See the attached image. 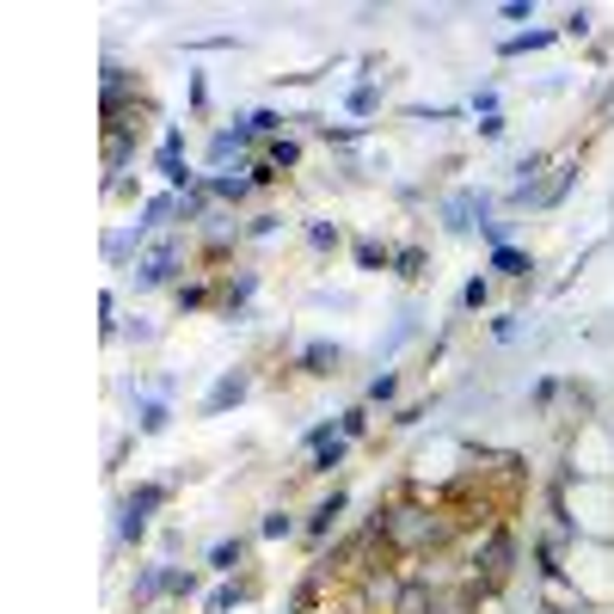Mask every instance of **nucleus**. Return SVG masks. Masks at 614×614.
<instances>
[{
  "label": "nucleus",
  "mask_w": 614,
  "mask_h": 614,
  "mask_svg": "<svg viewBox=\"0 0 614 614\" xmlns=\"http://www.w3.org/2000/svg\"><path fill=\"white\" fill-rule=\"evenodd\" d=\"M510 565H516V534L498 522V529H480L473 534V548H468V577L480 590H504Z\"/></svg>",
  "instance_id": "nucleus-1"
},
{
  "label": "nucleus",
  "mask_w": 614,
  "mask_h": 614,
  "mask_svg": "<svg viewBox=\"0 0 614 614\" xmlns=\"http://www.w3.org/2000/svg\"><path fill=\"white\" fill-rule=\"evenodd\" d=\"M357 590L369 596L375 614H393V608H400V590H406V572H400V565H388V560H375V565H362V572H357Z\"/></svg>",
  "instance_id": "nucleus-2"
},
{
  "label": "nucleus",
  "mask_w": 614,
  "mask_h": 614,
  "mask_svg": "<svg viewBox=\"0 0 614 614\" xmlns=\"http://www.w3.org/2000/svg\"><path fill=\"white\" fill-rule=\"evenodd\" d=\"M178 258H185L178 241H154L142 258H135V289H166V283L178 277Z\"/></svg>",
  "instance_id": "nucleus-3"
},
{
  "label": "nucleus",
  "mask_w": 614,
  "mask_h": 614,
  "mask_svg": "<svg viewBox=\"0 0 614 614\" xmlns=\"http://www.w3.org/2000/svg\"><path fill=\"white\" fill-rule=\"evenodd\" d=\"M154 166H161V178L178 191V197H191V191H197V173H185V135H178V130L161 135V154H154Z\"/></svg>",
  "instance_id": "nucleus-4"
},
{
  "label": "nucleus",
  "mask_w": 614,
  "mask_h": 614,
  "mask_svg": "<svg viewBox=\"0 0 614 614\" xmlns=\"http://www.w3.org/2000/svg\"><path fill=\"white\" fill-rule=\"evenodd\" d=\"M345 510H350V492H345V485H332V492H326L320 504L307 510V529H301V534L314 541V548H326V534L338 529V516H345Z\"/></svg>",
  "instance_id": "nucleus-5"
},
{
  "label": "nucleus",
  "mask_w": 614,
  "mask_h": 614,
  "mask_svg": "<svg viewBox=\"0 0 614 614\" xmlns=\"http://www.w3.org/2000/svg\"><path fill=\"white\" fill-rule=\"evenodd\" d=\"M105 111H117V105H135L142 99V74L135 68H123V62H105Z\"/></svg>",
  "instance_id": "nucleus-6"
},
{
  "label": "nucleus",
  "mask_w": 614,
  "mask_h": 614,
  "mask_svg": "<svg viewBox=\"0 0 614 614\" xmlns=\"http://www.w3.org/2000/svg\"><path fill=\"white\" fill-rule=\"evenodd\" d=\"M246 388H253V375H246V369H227L222 381H215V388H209V400H203V412H209V418H222L227 406H241V400H246Z\"/></svg>",
  "instance_id": "nucleus-7"
},
{
  "label": "nucleus",
  "mask_w": 614,
  "mask_h": 614,
  "mask_svg": "<svg viewBox=\"0 0 614 614\" xmlns=\"http://www.w3.org/2000/svg\"><path fill=\"white\" fill-rule=\"evenodd\" d=\"M234 241H241L234 215H209V222H203V258H209V265H222L227 246H234Z\"/></svg>",
  "instance_id": "nucleus-8"
},
{
  "label": "nucleus",
  "mask_w": 614,
  "mask_h": 614,
  "mask_svg": "<svg viewBox=\"0 0 614 614\" xmlns=\"http://www.w3.org/2000/svg\"><path fill=\"white\" fill-rule=\"evenodd\" d=\"M473 215H480V222L492 215V197H485V191H480V197H449L442 222H449V234H468V227H473Z\"/></svg>",
  "instance_id": "nucleus-9"
},
{
  "label": "nucleus",
  "mask_w": 614,
  "mask_h": 614,
  "mask_svg": "<svg viewBox=\"0 0 614 614\" xmlns=\"http://www.w3.org/2000/svg\"><path fill=\"white\" fill-rule=\"evenodd\" d=\"M253 142H258V135L246 130V123H241V130H215V135H209V161L227 166L234 154H241V147H253Z\"/></svg>",
  "instance_id": "nucleus-10"
},
{
  "label": "nucleus",
  "mask_w": 614,
  "mask_h": 614,
  "mask_svg": "<svg viewBox=\"0 0 614 614\" xmlns=\"http://www.w3.org/2000/svg\"><path fill=\"white\" fill-rule=\"evenodd\" d=\"M173 215H178V191H166V197H147V203H142V222H135V234L147 241V234H154L161 222H173Z\"/></svg>",
  "instance_id": "nucleus-11"
},
{
  "label": "nucleus",
  "mask_w": 614,
  "mask_h": 614,
  "mask_svg": "<svg viewBox=\"0 0 614 614\" xmlns=\"http://www.w3.org/2000/svg\"><path fill=\"white\" fill-rule=\"evenodd\" d=\"M209 197L215 203H246V197H253V173H215L209 178Z\"/></svg>",
  "instance_id": "nucleus-12"
},
{
  "label": "nucleus",
  "mask_w": 614,
  "mask_h": 614,
  "mask_svg": "<svg viewBox=\"0 0 614 614\" xmlns=\"http://www.w3.org/2000/svg\"><path fill=\"white\" fill-rule=\"evenodd\" d=\"M241 560H246V541H241V534H227V541H215V548H209V572H222V577L241 572Z\"/></svg>",
  "instance_id": "nucleus-13"
},
{
  "label": "nucleus",
  "mask_w": 614,
  "mask_h": 614,
  "mask_svg": "<svg viewBox=\"0 0 614 614\" xmlns=\"http://www.w3.org/2000/svg\"><path fill=\"white\" fill-rule=\"evenodd\" d=\"M338 362H345V350H338V345H326V338H314V345L301 350V369H307V375H332Z\"/></svg>",
  "instance_id": "nucleus-14"
},
{
  "label": "nucleus",
  "mask_w": 614,
  "mask_h": 614,
  "mask_svg": "<svg viewBox=\"0 0 614 614\" xmlns=\"http://www.w3.org/2000/svg\"><path fill=\"white\" fill-rule=\"evenodd\" d=\"M161 504H166V485H154V480H147V485H135V492L123 498V516H154Z\"/></svg>",
  "instance_id": "nucleus-15"
},
{
  "label": "nucleus",
  "mask_w": 614,
  "mask_h": 614,
  "mask_svg": "<svg viewBox=\"0 0 614 614\" xmlns=\"http://www.w3.org/2000/svg\"><path fill=\"white\" fill-rule=\"evenodd\" d=\"M130 161H135V135H105V178H123Z\"/></svg>",
  "instance_id": "nucleus-16"
},
{
  "label": "nucleus",
  "mask_w": 614,
  "mask_h": 614,
  "mask_svg": "<svg viewBox=\"0 0 614 614\" xmlns=\"http://www.w3.org/2000/svg\"><path fill=\"white\" fill-rule=\"evenodd\" d=\"M130 596H135V608H142V602H154V596H166V565H142Z\"/></svg>",
  "instance_id": "nucleus-17"
},
{
  "label": "nucleus",
  "mask_w": 614,
  "mask_h": 614,
  "mask_svg": "<svg viewBox=\"0 0 614 614\" xmlns=\"http://www.w3.org/2000/svg\"><path fill=\"white\" fill-rule=\"evenodd\" d=\"M209 185H197V191H191V197H178V222H185V227H203V222H209Z\"/></svg>",
  "instance_id": "nucleus-18"
},
{
  "label": "nucleus",
  "mask_w": 614,
  "mask_h": 614,
  "mask_svg": "<svg viewBox=\"0 0 614 614\" xmlns=\"http://www.w3.org/2000/svg\"><path fill=\"white\" fill-rule=\"evenodd\" d=\"M265 161L277 166V173H289V166H301V142H295V135H277V142L265 147Z\"/></svg>",
  "instance_id": "nucleus-19"
},
{
  "label": "nucleus",
  "mask_w": 614,
  "mask_h": 614,
  "mask_svg": "<svg viewBox=\"0 0 614 614\" xmlns=\"http://www.w3.org/2000/svg\"><path fill=\"white\" fill-rule=\"evenodd\" d=\"M246 596H253V590H246L241 577H234V584L209 590V602H203V614H227V608H234V602H246Z\"/></svg>",
  "instance_id": "nucleus-20"
},
{
  "label": "nucleus",
  "mask_w": 614,
  "mask_h": 614,
  "mask_svg": "<svg viewBox=\"0 0 614 614\" xmlns=\"http://www.w3.org/2000/svg\"><path fill=\"white\" fill-rule=\"evenodd\" d=\"M320 596H326V584L307 572L301 584H295V596H289V614H314V602H320Z\"/></svg>",
  "instance_id": "nucleus-21"
},
{
  "label": "nucleus",
  "mask_w": 614,
  "mask_h": 614,
  "mask_svg": "<svg viewBox=\"0 0 614 614\" xmlns=\"http://www.w3.org/2000/svg\"><path fill=\"white\" fill-rule=\"evenodd\" d=\"M345 449H350V437H332V442H320V449H314V468H307V473H332L338 461H345Z\"/></svg>",
  "instance_id": "nucleus-22"
},
{
  "label": "nucleus",
  "mask_w": 614,
  "mask_h": 614,
  "mask_svg": "<svg viewBox=\"0 0 614 614\" xmlns=\"http://www.w3.org/2000/svg\"><path fill=\"white\" fill-rule=\"evenodd\" d=\"M135 418H142V430H147V437H161V430L173 424V412H166V400H142V412H135Z\"/></svg>",
  "instance_id": "nucleus-23"
},
{
  "label": "nucleus",
  "mask_w": 614,
  "mask_h": 614,
  "mask_svg": "<svg viewBox=\"0 0 614 614\" xmlns=\"http://www.w3.org/2000/svg\"><path fill=\"white\" fill-rule=\"evenodd\" d=\"M572 178H577V161H572V166H560V178H553V185H541V197H534V203H541V209H553V203H560L565 191H572Z\"/></svg>",
  "instance_id": "nucleus-24"
},
{
  "label": "nucleus",
  "mask_w": 614,
  "mask_h": 614,
  "mask_svg": "<svg viewBox=\"0 0 614 614\" xmlns=\"http://www.w3.org/2000/svg\"><path fill=\"white\" fill-rule=\"evenodd\" d=\"M492 270H504V277H529V258H522L516 246H498V253H492Z\"/></svg>",
  "instance_id": "nucleus-25"
},
{
  "label": "nucleus",
  "mask_w": 614,
  "mask_h": 614,
  "mask_svg": "<svg viewBox=\"0 0 614 614\" xmlns=\"http://www.w3.org/2000/svg\"><path fill=\"white\" fill-rule=\"evenodd\" d=\"M307 241H314V253H332L345 234H338V222H307Z\"/></svg>",
  "instance_id": "nucleus-26"
},
{
  "label": "nucleus",
  "mask_w": 614,
  "mask_h": 614,
  "mask_svg": "<svg viewBox=\"0 0 614 614\" xmlns=\"http://www.w3.org/2000/svg\"><path fill=\"white\" fill-rule=\"evenodd\" d=\"M393 270H400V277H424V246H400V253H393Z\"/></svg>",
  "instance_id": "nucleus-27"
},
{
  "label": "nucleus",
  "mask_w": 614,
  "mask_h": 614,
  "mask_svg": "<svg viewBox=\"0 0 614 614\" xmlns=\"http://www.w3.org/2000/svg\"><path fill=\"white\" fill-rule=\"evenodd\" d=\"M166 596H197V572H178V565H166Z\"/></svg>",
  "instance_id": "nucleus-28"
},
{
  "label": "nucleus",
  "mask_w": 614,
  "mask_h": 614,
  "mask_svg": "<svg viewBox=\"0 0 614 614\" xmlns=\"http://www.w3.org/2000/svg\"><path fill=\"white\" fill-rule=\"evenodd\" d=\"M135 246H142V234H105V258H111V265H123Z\"/></svg>",
  "instance_id": "nucleus-29"
},
{
  "label": "nucleus",
  "mask_w": 614,
  "mask_h": 614,
  "mask_svg": "<svg viewBox=\"0 0 614 614\" xmlns=\"http://www.w3.org/2000/svg\"><path fill=\"white\" fill-rule=\"evenodd\" d=\"M357 265L362 270H381V265H393V253H388V246H375V241H357Z\"/></svg>",
  "instance_id": "nucleus-30"
},
{
  "label": "nucleus",
  "mask_w": 614,
  "mask_h": 614,
  "mask_svg": "<svg viewBox=\"0 0 614 614\" xmlns=\"http://www.w3.org/2000/svg\"><path fill=\"white\" fill-rule=\"evenodd\" d=\"M197 307H209V289L203 283H178V314H197Z\"/></svg>",
  "instance_id": "nucleus-31"
},
{
  "label": "nucleus",
  "mask_w": 614,
  "mask_h": 614,
  "mask_svg": "<svg viewBox=\"0 0 614 614\" xmlns=\"http://www.w3.org/2000/svg\"><path fill=\"white\" fill-rule=\"evenodd\" d=\"M246 130H253V135H270V142H277V135H283V117H277V111H253V117H246Z\"/></svg>",
  "instance_id": "nucleus-32"
},
{
  "label": "nucleus",
  "mask_w": 614,
  "mask_h": 614,
  "mask_svg": "<svg viewBox=\"0 0 614 614\" xmlns=\"http://www.w3.org/2000/svg\"><path fill=\"white\" fill-rule=\"evenodd\" d=\"M393 393H400V381H393V375L381 369V375H375V381H369V406H388Z\"/></svg>",
  "instance_id": "nucleus-33"
},
{
  "label": "nucleus",
  "mask_w": 614,
  "mask_h": 614,
  "mask_svg": "<svg viewBox=\"0 0 614 614\" xmlns=\"http://www.w3.org/2000/svg\"><path fill=\"white\" fill-rule=\"evenodd\" d=\"M338 430H345V437H350V442H357V437H362V430H369V406H350V412H345V418H338Z\"/></svg>",
  "instance_id": "nucleus-34"
},
{
  "label": "nucleus",
  "mask_w": 614,
  "mask_h": 614,
  "mask_svg": "<svg viewBox=\"0 0 614 614\" xmlns=\"http://www.w3.org/2000/svg\"><path fill=\"white\" fill-rule=\"evenodd\" d=\"M553 43V31H529V38H510L504 43V55H522V50H548Z\"/></svg>",
  "instance_id": "nucleus-35"
},
{
  "label": "nucleus",
  "mask_w": 614,
  "mask_h": 614,
  "mask_svg": "<svg viewBox=\"0 0 614 614\" xmlns=\"http://www.w3.org/2000/svg\"><path fill=\"white\" fill-rule=\"evenodd\" d=\"M485 301H492V283H485V277H473L468 289H461V307H473V314H480Z\"/></svg>",
  "instance_id": "nucleus-36"
},
{
  "label": "nucleus",
  "mask_w": 614,
  "mask_h": 614,
  "mask_svg": "<svg viewBox=\"0 0 614 614\" xmlns=\"http://www.w3.org/2000/svg\"><path fill=\"white\" fill-rule=\"evenodd\" d=\"M350 111H357V117H375V111H381V93H375V86H357V93H350Z\"/></svg>",
  "instance_id": "nucleus-37"
},
{
  "label": "nucleus",
  "mask_w": 614,
  "mask_h": 614,
  "mask_svg": "<svg viewBox=\"0 0 614 614\" xmlns=\"http://www.w3.org/2000/svg\"><path fill=\"white\" fill-rule=\"evenodd\" d=\"M289 529H295V522L283 516V510H270V516L258 522V534H265V541H283V534H289Z\"/></svg>",
  "instance_id": "nucleus-38"
},
{
  "label": "nucleus",
  "mask_w": 614,
  "mask_h": 614,
  "mask_svg": "<svg viewBox=\"0 0 614 614\" xmlns=\"http://www.w3.org/2000/svg\"><path fill=\"white\" fill-rule=\"evenodd\" d=\"M534 560H541V577H548V584L560 577V553H553V541H541V548H534Z\"/></svg>",
  "instance_id": "nucleus-39"
},
{
  "label": "nucleus",
  "mask_w": 614,
  "mask_h": 614,
  "mask_svg": "<svg viewBox=\"0 0 614 614\" xmlns=\"http://www.w3.org/2000/svg\"><path fill=\"white\" fill-rule=\"evenodd\" d=\"M117 534H123V541H142V534H147V516H123Z\"/></svg>",
  "instance_id": "nucleus-40"
},
{
  "label": "nucleus",
  "mask_w": 614,
  "mask_h": 614,
  "mask_svg": "<svg viewBox=\"0 0 614 614\" xmlns=\"http://www.w3.org/2000/svg\"><path fill=\"white\" fill-rule=\"evenodd\" d=\"M584 31H590V13H584V7H577V13H565V38H584Z\"/></svg>",
  "instance_id": "nucleus-41"
},
{
  "label": "nucleus",
  "mask_w": 614,
  "mask_h": 614,
  "mask_svg": "<svg viewBox=\"0 0 614 614\" xmlns=\"http://www.w3.org/2000/svg\"><path fill=\"white\" fill-rule=\"evenodd\" d=\"M277 178H283V173H277L270 161H253V185H277Z\"/></svg>",
  "instance_id": "nucleus-42"
}]
</instances>
